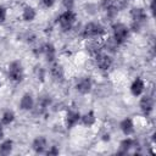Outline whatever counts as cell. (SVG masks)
<instances>
[{
  "label": "cell",
  "instance_id": "cell-22",
  "mask_svg": "<svg viewBox=\"0 0 156 156\" xmlns=\"http://www.w3.org/2000/svg\"><path fill=\"white\" fill-rule=\"evenodd\" d=\"M16 116H15V112L11 111V110H6L2 112L1 117H0V122L2 123V126H9L11 124L13 121H15Z\"/></svg>",
  "mask_w": 156,
  "mask_h": 156
},
{
  "label": "cell",
  "instance_id": "cell-21",
  "mask_svg": "<svg viewBox=\"0 0 156 156\" xmlns=\"http://www.w3.org/2000/svg\"><path fill=\"white\" fill-rule=\"evenodd\" d=\"M13 150V140L11 139H5L0 143V155L6 156L10 155Z\"/></svg>",
  "mask_w": 156,
  "mask_h": 156
},
{
  "label": "cell",
  "instance_id": "cell-20",
  "mask_svg": "<svg viewBox=\"0 0 156 156\" xmlns=\"http://www.w3.org/2000/svg\"><path fill=\"white\" fill-rule=\"evenodd\" d=\"M101 44H102V50H106L107 52H116L118 50V46H119V44L112 37L106 38L105 41Z\"/></svg>",
  "mask_w": 156,
  "mask_h": 156
},
{
  "label": "cell",
  "instance_id": "cell-10",
  "mask_svg": "<svg viewBox=\"0 0 156 156\" xmlns=\"http://www.w3.org/2000/svg\"><path fill=\"white\" fill-rule=\"evenodd\" d=\"M80 121V113L79 111H76V110H68L66 112V117H65V123H66V127L68 129L76 127Z\"/></svg>",
  "mask_w": 156,
  "mask_h": 156
},
{
  "label": "cell",
  "instance_id": "cell-25",
  "mask_svg": "<svg viewBox=\"0 0 156 156\" xmlns=\"http://www.w3.org/2000/svg\"><path fill=\"white\" fill-rule=\"evenodd\" d=\"M113 2H115V6L117 7L118 11L126 10L128 7V4H129L128 0H113Z\"/></svg>",
  "mask_w": 156,
  "mask_h": 156
},
{
  "label": "cell",
  "instance_id": "cell-27",
  "mask_svg": "<svg viewBox=\"0 0 156 156\" xmlns=\"http://www.w3.org/2000/svg\"><path fill=\"white\" fill-rule=\"evenodd\" d=\"M113 5V0H101L100 1V7L102 11H106L107 9H110Z\"/></svg>",
  "mask_w": 156,
  "mask_h": 156
},
{
  "label": "cell",
  "instance_id": "cell-4",
  "mask_svg": "<svg viewBox=\"0 0 156 156\" xmlns=\"http://www.w3.org/2000/svg\"><path fill=\"white\" fill-rule=\"evenodd\" d=\"M7 76L15 83H20L24 79V68H23V65L20 60H15V61L9 63Z\"/></svg>",
  "mask_w": 156,
  "mask_h": 156
},
{
  "label": "cell",
  "instance_id": "cell-23",
  "mask_svg": "<svg viewBox=\"0 0 156 156\" xmlns=\"http://www.w3.org/2000/svg\"><path fill=\"white\" fill-rule=\"evenodd\" d=\"M34 76L35 78L39 80V82H44L45 80V77H46V69L40 66V65H37L34 67Z\"/></svg>",
  "mask_w": 156,
  "mask_h": 156
},
{
  "label": "cell",
  "instance_id": "cell-26",
  "mask_svg": "<svg viewBox=\"0 0 156 156\" xmlns=\"http://www.w3.org/2000/svg\"><path fill=\"white\" fill-rule=\"evenodd\" d=\"M45 154H46V155H49V156H56V155H58V154H60V149H58V146L52 145V146H50L49 149H46Z\"/></svg>",
  "mask_w": 156,
  "mask_h": 156
},
{
  "label": "cell",
  "instance_id": "cell-13",
  "mask_svg": "<svg viewBox=\"0 0 156 156\" xmlns=\"http://www.w3.org/2000/svg\"><path fill=\"white\" fill-rule=\"evenodd\" d=\"M119 129H121V132L126 136H129V135L134 134V132H135V124H134V122H133L132 118L126 117V118H123L119 122Z\"/></svg>",
  "mask_w": 156,
  "mask_h": 156
},
{
  "label": "cell",
  "instance_id": "cell-3",
  "mask_svg": "<svg viewBox=\"0 0 156 156\" xmlns=\"http://www.w3.org/2000/svg\"><path fill=\"white\" fill-rule=\"evenodd\" d=\"M111 29H112V38L119 45H122L127 41V39L129 37V33H130L129 27L127 24H124L122 22H115V23H112Z\"/></svg>",
  "mask_w": 156,
  "mask_h": 156
},
{
  "label": "cell",
  "instance_id": "cell-24",
  "mask_svg": "<svg viewBox=\"0 0 156 156\" xmlns=\"http://www.w3.org/2000/svg\"><path fill=\"white\" fill-rule=\"evenodd\" d=\"M118 10H117V7L115 6V2H113V5L110 7V9H107L106 11H105V13H106V17L107 18H110V20H113V18H116L117 17V15H118Z\"/></svg>",
  "mask_w": 156,
  "mask_h": 156
},
{
  "label": "cell",
  "instance_id": "cell-12",
  "mask_svg": "<svg viewBox=\"0 0 156 156\" xmlns=\"http://www.w3.org/2000/svg\"><path fill=\"white\" fill-rule=\"evenodd\" d=\"M50 76L52 78V80L57 82V83H62L65 80V68L60 63H54L50 68Z\"/></svg>",
  "mask_w": 156,
  "mask_h": 156
},
{
  "label": "cell",
  "instance_id": "cell-15",
  "mask_svg": "<svg viewBox=\"0 0 156 156\" xmlns=\"http://www.w3.org/2000/svg\"><path fill=\"white\" fill-rule=\"evenodd\" d=\"M41 48H43V54L41 55H44L45 60L48 62H54L55 58H56V48H55V45L51 44V43H45V44L41 45Z\"/></svg>",
  "mask_w": 156,
  "mask_h": 156
},
{
  "label": "cell",
  "instance_id": "cell-30",
  "mask_svg": "<svg viewBox=\"0 0 156 156\" xmlns=\"http://www.w3.org/2000/svg\"><path fill=\"white\" fill-rule=\"evenodd\" d=\"M40 1H41V4H43L44 7L50 9V7H52V6L55 5V1H56V0H40Z\"/></svg>",
  "mask_w": 156,
  "mask_h": 156
},
{
  "label": "cell",
  "instance_id": "cell-19",
  "mask_svg": "<svg viewBox=\"0 0 156 156\" xmlns=\"http://www.w3.org/2000/svg\"><path fill=\"white\" fill-rule=\"evenodd\" d=\"M21 16H22V20L24 22H32L37 17V11H35L34 7H32L29 5H26L23 7V10H22V15Z\"/></svg>",
  "mask_w": 156,
  "mask_h": 156
},
{
  "label": "cell",
  "instance_id": "cell-29",
  "mask_svg": "<svg viewBox=\"0 0 156 156\" xmlns=\"http://www.w3.org/2000/svg\"><path fill=\"white\" fill-rule=\"evenodd\" d=\"M7 18V9L4 5H0V23H4Z\"/></svg>",
  "mask_w": 156,
  "mask_h": 156
},
{
  "label": "cell",
  "instance_id": "cell-11",
  "mask_svg": "<svg viewBox=\"0 0 156 156\" xmlns=\"http://www.w3.org/2000/svg\"><path fill=\"white\" fill-rule=\"evenodd\" d=\"M46 149H48V140L44 135H39L34 138V140L32 141V150L35 154H44Z\"/></svg>",
  "mask_w": 156,
  "mask_h": 156
},
{
  "label": "cell",
  "instance_id": "cell-32",
  "mask_svg": "<svg viewBox=\"0 0 156 156\" xmlns=\"http://www.w3.org/2000/svg\"><path fill=\"white\" fill-rule=\"evenodd\" d=\"M111 138H110V133H105L104 134V136H102V140H105V141H108Z\"/></svg>",
  "mask_w": 156,
  "mask_h": 156
},
{
  "label": "cell",
  "instance_id": "cell-17",
  "mask_svg": "<svg viewBox=\"0 0 156 156\" xmlns=\"http://www.w3.org/2000/svg\"><path fill=\"white\" fill-rule=\"evenodd\" d=\"M79 122L84 127H88V128L93 127L96 123V115H95V112L93 110H90V111L85 112L84 115H80V121Z\"/></svg>",
  "mask_w": 156,
  "mask_h": 156
},
{
  "label": "cell",
  "instance_id": "cell-33",
  "mask_svg": "<svg viewBox=\"0 0 156 156\" xmlns=\"http://www.w3.org/2000/svg\"><path fill=\"white\" fill-rule=\"evenodd\" d=\"M0 88H1V82H0Z\"/></svg>",
  "mask_w": 156,
  "mask_h": 156
},
{
  "label": "cell",
  "instance_id": "cell-14",
  "mask_svg": "<svg viewBox=\"0 0 156 156\" xmlns=\"http://www.w3.org/2000/svg\"><path fill=\"white\" fill-rule=\"evenodd\" d=\"M135 144H136V140H135V139H133V138H130V136L124 138V139L121 140V143H119L117 154H118V155H126V154H128V152L135 146Z\"/></svg>",
  "mask_w": 156,
  "mask_h": 156
},
{
  "label": "cell",
  "instance_id": "cell-8",
  "mask_svg": "<svg viewBox=\"0 0 156 156\" xmlns=\"http://www.w3.org/2000/svg\"><path fill=\"white\" fill-rule=\"evenodd\" d=\"M129 15H130L132 22L134 23H139L144 26L147 21V12L143 7H132L129 11Z\"/></svg>",
  "mask_w": 156,
  "mask_h": 156
},
{
  "label": "cell",
  "instance_id": "cell-2",
  "mask_svg": "<svg viewBox=\"0 0 156 156\" xmlns=\"http://www.w3.org/2000/svg\"><path fill=\"white\" fill-rule=\"evenodd\" d=\"M77 21V15L73 10H65L57 17V23L62 32H69Z\"/></svg>",
  "mask_w": 156,
  "mask_h": 156
},
{
  "label": "cell",
  "instance_id": "cell-31",
  "mask_svg": "<svg viewBox=\"0 0 156 156\" xmlns=\"http://www.w3.org/2000/svg\"><path fill=\"white\" fill-rule=\"evenodd\" d=\"M4 138V127H2V123L0 122V140Z\"/></svg>",
  "mask_w": 156,
  "mask_h": 156
},
{
  "label": "cell",
  "instance_id": "cell-9",
  "mask_svg": "<svg viewBox=\"0 0 156 156\" xmlns=\"http://www.w3.org/2000/svg\"><path fill=\"white\" fill-rule=\"evenodd\" d=\"M129 90H130V94L135 98L143 95L144 90H145V82L143 78L140 77H136L133 79V82L130 83V87H129Z\"/></svg>",
  "mask_w": 156,
  "mask_h": 156
},
{
  "label": "cell",
  "instance_id": "cell-7",
  "mask_svg": "<svg viewBox=\"0 0 156 156\" xmlns=\"http://www.w3.org/2000/svg\"><path fill=\"white\" fill-rule=\"evenodd\" d=\"M74 88H76V90H77L79 94H83V95L89 94V93L91 91V89H93V80H91V78H90L89 76L80 77V78L77 80Z\"/></svg>",
  "mask_w": 156,
  "mask_h": 156
},
{
  "label": "cell",
  "instance_id": "cell-18",
  "mask_svg": "<svg viewBox=\"0 0 156 156\" xmlns=\"http://www.w3.org/2000/svg\"><path fill=\"white\" fill-rule=\"evenodd\" d=\"M87 51L93 56L95 57L98 54H100L102 51V44L100 41H98L96 39H91L88 41L87 44Z\"/></svg>",
  "mask_w": 156,
  "mask_h": 156
},
{
  "label": "cell",
  "instance_id": "cell-5",
  "mask_svg": "<svg viewBox=\"0 0 156 156\" xmlns=\"http://www.w3.org/2000/svg\"><path fill=\"white\" fill-rule=\"evenodd\" d=\"M139 107H140V111L144 113V116H150L154 111V107H155V100H154V96L151 94H145L140 98L139 100Z\"/></svg>",
  "mask_w": 156,
  "mask_h": 156
},
{
  "label": "cell",
  "instance_id": "cell-6",
  "mask_svg": "<svg viewBox=\"0 0 156 156\" xmlns=\"http://www.w3.org/2000/svg\"><path fill=\"white\" fill-rule=\"evenodd\" d=\"M94 58H95L96 66H98V68L100 71H108L113 65V58L111 57V55L105 54L102 51L100 54H98Z\"/></svg>",
  "mask_w": 156,
  "mask_h": 156
},
{
  "label": "cell",
  "instance_id": "cell-16",
  "mask_svg": "<svg viewBox=\"0 0 156 156\" xmlns=\"http://www.w3.org/2000/svg\"><path fill=\"white\" fill-rule=\"evenodd\" d=\"M20 108L22 111H30L34 108V98L30 93H26L22 95L20 100Z\"/></svg>",
  "mask_w": 156,
  "mask_h": 156
},
{
  "label": "cell",
  "instance_id": "cell-1",
  "mask_svg": "<svg viewBox=\"0 0 156 156\" xmlns=\"http://www.w3.org/2000/svg\"><path fill=\"white\" fill-rule=\"evenodd\" d=\"M105 34L106 29L99 22H88L82 29V37L84 39H99Z\"/></svg>",
  "mask_w": 156,
  "mask_h": 156
},
{
  "label": "cell",
  "instance_id": "cell-28",
  "mask_svg": "<svg viewBox=\"0 0 156 156\" xmlns=\"http://www.w3.org/2000/svg\"><path fill=\"white\" fill-rule=\"evenodd\" d=\"M61 2H62V6L66 10H73L74 4H76V0H61Z\"/></svg>",
  "mask_w": 156,
  "mask_h": 156
}]
</instances>
